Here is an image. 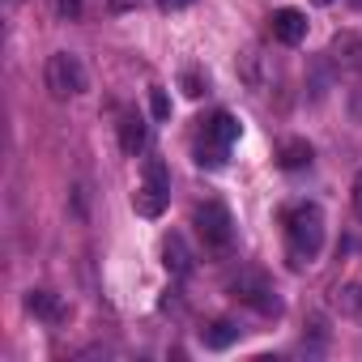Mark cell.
<instances>
[{"label":"cell","mask_w":362,"mask_h":362,"mask_svg":"<svg viewBox=\"0 0 362 362\" xmlns=\"http://www.w3.org/2000/svg\"><path fill=\"white\" fill-rule=\"evenodd\" d=\"M281 222H286V256H290V264L294 269L311 264L320 256V247H324V209L311 205V201H298V205L286 209Z\"/></svg>","instance_id":"1"},{"label":"cell","mask_w":362,"mask_h":362,"mask_svg":"<svg viewBox=\"0 0 362 362\" xmlns=\"http://www.w3.org/2000/svg\"><path fill=\"white\" fill-rule=\"evenodd\" d=\"M235 141H239V119H235L230 111H218L214 119H201V136H197V162H201V166H222Z\"/></svg>","instance_id":"2"},{"label":"cell","mask_w":362,"mask_h":362,"mask_svg":"<svg viewBox=\"0 0 362 362\" xmlns=\"http://www.w3.org/2000/svg\"><path fill=\"white\" fill-rule=\"evenodd\" d=\"M43 77H47V90H52L56 98H77V94L90 90V73H86L81 56H73V52H56V56L47 60Z\"/></svg>","instance_id":"3"},{"label":"cell","mask_w":362,"mask_h":362,"mask_svg":"<svg viewBox=\"0 0 362 362\" xmlns=\"http://www.w3.org/2000/svg\"><path fill=\"white\" fill-rule=\"evenodd\" d=\"M197 230H201V239H205L209 252H226L235 243V222H230V209L222 201L197 205Z\"/></svg>","instance_id":"4"},{"label":"cell","mask_w":362,"mask_h":362,"mask_svg":"<svg viewBox=\"0 0 362 362\" xmlns=\"http://www.w3.org/2000/svg\"><path fill=\"white\" fill-rule=\"evenodd\" d=\"M166 197H170L166 166H162L158 158H149V162H145V184L136 188V197H132V209H136L141 218H158V214L166 209Z\"/></svg>","instance_id":"5"},{"label":"cell","mask_w":362,"mask_h":362,"mask_svg":"<svg viewBox=\"0 0 362 362\" xmlns=\"http://www.w3.org/2000/svg\"><path fill=\"white\" fill-rule=\"evenodd\" d=\"M235 298H243L247 307H256L260 315H277L281 311V303H277V294H273V286L260 277V273H243V277H235Z\"/></svg>","instance_id":"6"},{"label":"cell","mask_w":362,"mask_h":362,"mask_svg":"<svg viewBox=\"0 0 362 362\" xmlns=\"http://www.w3.org/2000/svg\"><path fill=\"white\" fill-rule=\"evenodd\" d=\"M273 39H277L281 47H298V43L307 39V18H303L298 9H277V13H273Z\"/></svg>","instance_id":"7"},{"label":"cell","mask_w":362,"mask_h":362,"mask_svg":"<svg viewBox=\"0 0 362 362\" xmlns=\"http://www.w3.org/2000/svg\"><path fill=\"white\" fill-rule=\"evenodd\" d=\"M328 56H332V64L341 73H358L362 69V35H337Z\"/></svg>","instance_id":"8"},{"label":"cell","mask_w":362,"mask_h":362,"mask_svg":"<svg viewBox=\"0 0 362 362\" xmlns=\"http://www.w3.org/2000/svg\"><path fill=\"white\" fill-rule=\"evenodd\" d=\"M162 264H166L170 277H188L192 273V252H188L184 235H166L162 239Z\"/></svg>","instance_id":"9"},{"label":"cell","mask_w":362,"mask_h":362,"mask_svg":"<svg viewBox=\"0 0 362 362\" xmlns=\"http://www.w3.org/2000/svg\"><path fill=\"white\" fill-rule=\"evenodd\" d=\"M26 311H30L35 320H43V324H60V320H64V303H60L52 290H30V294H26Z\"/></svg>","instance_id":"10"},{"label":"cell","mask_w":362,"mask_h":362,"mask_svg":"<svg viewBox=\"0 0 362 362\" xmlns=\"http://www.w3.org/2000/svg\"><path fill=\"white\" fill-rule=\"evenodd\" d=\"M119 149H124L128 158H136V153L145 149V119H141V115H124V119H119Z\"/></svg>","instance_id":"11"},{"label":"cell","mask_w":362,"mask_h":362,"mask_svg":"<svg viewBox=\"0 0 362 362\" xmlns=\"http://www.w3.org/2000/svg\"><path fill=\"white\" fill-rule=\"evenodd\" d=\"M201 341H205V349H226V345L239 341V328H235L230 320H218V324L201 328Z\"/></svg>","instance_id":"12"},{"label":"cell","mask_w":362,"mask_h":362,"mask_svg":"<svg viewBox=\"0 0 362 362\" xmlns=\"http://www.w3.org/2000/svg\"><path fill=\"white\" fill-rule=\"evenodd\" d=\"M281 166L286 170H303V166H311V145L307 141H281Z\"/></svg>","instance_id":"13"},{"label":"cell","mask_w":362,"mask_h":362,"mask_svg":"<svg viewBox=\"0 0 362 362\" xmlns=\"http://www.w3.org/2000/svg\"><path fill=\"white\" fill-rule=\"evenodd\" d=\"M81 9H86V0H56V13H60V18H69V22H77V18H81Z\"/></svg>","instance_id":"14"},{"label":"cell","mask_w":362,"mask_h":362,"mask_svg":"<svg viewBox=\"0 0 362 362\" xmlns=\"http://www.w3.org/2000/svg\"><path fill=\"white\" fill-rule=\"evenodd\" d=\"M166 111H170V103H166V94H162V90H153V115L162 119Z\"/></svg>","instance_id":"15"},{"label":"cell","mask_w":362,"mask_h":362,"mask_svg":"<svg viewBox=\"0 0 362 362\" xmlns=\"http://www.w3.org/2000/svg\"><path fill=\"white\" fill-rule=\"evenodd\" d=\"M158 5H162L166 13H179V9H188V5H192V0H158Z\"/></svg>","instance_id":"16"},{"label":"cell","mask_w":362,"mask_h":362,"mask_svg":"<svg viewBox=\"0 0 362 362\" xmlns=\"http://www.w3.org/2000/svg\"><path fill=\"white\" fill-rule=\"evenodd\" d=\"M141 0H111V9H119V13H128V9H136Z\"/></svg>","instance_id":"17"},{"label":"cell","mask_w":362,"mask_h":362,"mask_svg":"<svg viewBox=\"0 0 362 362\" xmlns=\"http://www.w3.org/2000/svg\"><path fill=\"white\" fill-rule=\"evenodd\" d=\"M354 205H358V214H362V175L354 179Z\"/></svg>","instance_id":"18"},{"label":"cell","mask_w":362,"mask_h":362,"mask_svg":"<svg viewBox=\"0 0 362 362\" xmlns=\"http://www.w3.org/2000/svg\"><path fill=\"white\" fill-rule=\"evenodd\" d=\"M311 5H332V0H311Z\"/></svg>","instance_id":"19"},{"label":"cell","mask_w":362,"mask_h":362,"mask_svg":"<svg viewBox=\"0 0 362 362\" xmlns=\"http://www.w3.org/2000/svg\"><path fill=\"white\" fill-rule=\"evenodd\" d=\"M5 5H9V9H13V5H18V0H5Z\"/></svg>","instance_id":"20"},{"label":"cell","mask_w":362,"mask_h":362,"mask_svg":"<svg viewBox=\"0 0 362 362\" xmlns=\"http://www.w3.org/2000/svg\"><path fill=\"white\" fill-rule=\"evenodd\" d=\"M354 5H362V0H354Z\"/></svg>","instance_id":"21"}]
</instances>
